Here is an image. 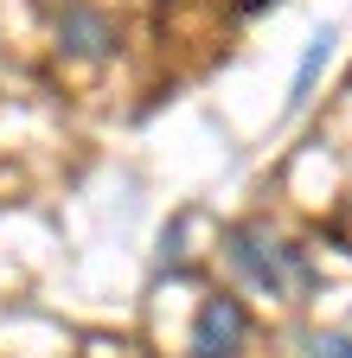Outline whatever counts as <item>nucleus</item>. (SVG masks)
I'll return each instance as SVG.
<instances>
[{
    "label": "nucleus",
    "mask_w": 352,
    "mask_h": 358,
    "mask_svg": "<svg viewBox=\"0 0 352 358\" xmlns=\"http://www.w3.org/2000/svg\"><path fill=\"white\" fill-rule=\"evenodd\" d=\"M225 256H231V268L256 288V294H288V288H307L314 275H307V262H301V250L295 243H282L269 224H237V231L225 237Z\"/></svg>",
    "instance_id": "obj_1"
},
{
    "label": "nucleus",
    "mask_w": 352,
    "mask_h": 358,
    "mask_svg": "<svg viewBox=\"0 0 352 358\" xmlns=\"http://www.w3.org/2000/svg\"><path fill=\"white\" fill-rule=\"evenodd\" d=\"M237 345H244V307L231 294L205 301L192 327V358H237Z\"/></svg>",
    "instance_id": "obj_2"
},
{
    "label": "nucleus",
    "mask_w": 352,
    "mask_h": 358,
    "mask_svg": "<svg viewBox=\"0 0 352 358\" xmlns=\"http://www.w3.org/2000/svg\"><path fill=\"white\" fill-rule=\"evenodd\" d=\"M58 45H64V52H77V58H109V52H115V26H109V13L71 0V7L58 13Z\"/></svg>",
    "instance_id": "obj_3"
},
{
    "label": "nucleus",
    "mask_w": 352,
    "mask_h": 358,
    "mask_svg": "<svg viewBox=\"0 0 352 358\" xmlns=\"http://www.w3.org/2000/svg\"><path fill=\"white\" fill-rule=\"evenodd\" d=\"M327 52H333V32H321L314 45H307V58H301V71H295V103L307 96V83H314V71L327 64Z\"/></svg>",
    "instance_id": "obj_4"
},
{
    "label": "nucleus",
    "mask_w": 352,
    "mask_h": 358,
    "mask_svg": "<svg viewBox=\"0 0 352 358\" xmlns=\"http://www.w3.org/2000/svg\"><path fill=\"white\" fill-rule=\"evenodd\" d=\"M307 358H352V333H314L307 339Z\"/></svg>",
    "instance_id": "obj_5"
}]
</instances>
